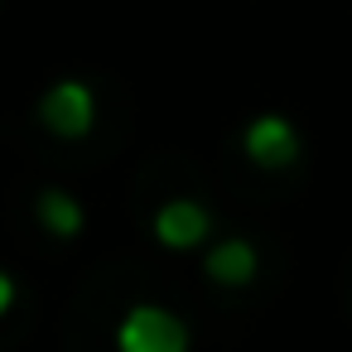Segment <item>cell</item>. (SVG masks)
Returning <instances> with one entry per match:
<instances>
[{"label": "cell", "mask_w": 352, "mask_h": 352, "mask_svg": "<svg viewBox=\"0 0 352 352\" xmlns=\"http://www.w3.org/2000/svg\"><path fill=\"white\" fill-rule=\"evenodd\" d=\"M10 304H15V280H10L6 270H0V314H6Z\"/></svg>", "instance_id": "7"}, {"label": "cell", "mask_w": 352, "mask_h": 352, "mask_svg": "<svg viewBox=\"0 0 352 352\" xmlns=\"http://www.w3.org/2000/svg\"><path fill=\"white\" fill-rule=\"evenodd\" d=\"M208 232H212V212L198 198H169L155 212V236L169 251H193V246L208 241Z\"/></svg>", "instance_id": "3"}, {"label": "cell", "mask_w": 352, "mask_h": 352, "mask_svg": "<svg viewBox=\"0 0 352 352\" xmlns=\"http://www.w3.org/2000/svg\"><path fill=\"white\" fill-rule=\"evenodd\" d=\"M34 212H39V222H44L54 236H78V232H82V203H78L68 188H44Z\"/></svg>", "instance_id": "6"}, {"label": "cell", "mask_w": 352, "mask_h": 352, "mask_svg": "<svg viewBox=\"0 0 352 352\" xmlns=\"http://www.w3.org/2000/svg\"><path fill=\"white\" fill-rule=\"evenodd\" d=\"M241 145H246V155L261 164V169H285V164H294L299 160V131L285 121V116H256L251 126H246V135H241Z\"/></svg>", "instance_id": "4"}, {"label": "cell", "mask_w": 352, "mask_h": 352, "mask_svg": "<svg viewBox=\"0 0 352 352\" xmlns=\"http://www.w3.org/2000/svg\"><path fill=\"white\" fill-rule=\"evenodd\" d=\"M39 121H44L54 135H63V140L87 135L92 121H97V97H92V87L78 82V78L54 82V87L39 97Z\"/></svg>", "instance_id": "2"}, {"label": "cell", "mask_w": 352, "mask_h": 352, "mask_svg": "<svg viewBox=\"0 0 352 352\" xmlns=\"http://www.w3.org/2000/svg\"><path fill=\"white\" fill-rule=\"evenodd\" d=\"M256 246L246 241V236H227V241H217L212 251H208V275L217 280V285H251V275H256Z\"/></svg>", "instance_id": "5"}, {"label": "cell", "mask_w": 352, "mask_h": 352, "mask_svg": "<svg viewBox=\"0 0 352 352\" xmlns=\"http://www.w3.org/2000/svg\"><path fill=\"white\" fill-rule=\"evenodd\" d=\"M188 323L164 304H135L116 328L121 352H188Z\"/></svg>", "instance_id": "1"}]
</instances>
